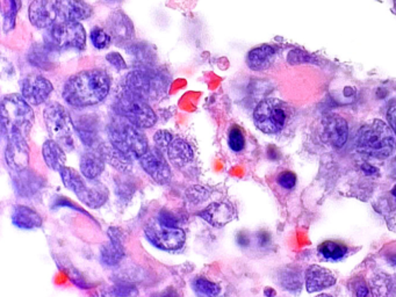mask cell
<instances>
[{"instance_id":"1","label":"cell","mask_w":396,"mask_h":297,"mask_svg":"<svg viewBox=\"0 0 396 297\" xmlns=\"http://www.w3.org/2000/svg\"><path fill=\"white\" fill-rule=\"evenodd\" d=\"M111 84L112 80L105 70H83L66 80L63 99L76 108L96 106L109 96Z\"/></svg>"},{"instance_id":"2","label":"cell","mask_w":396,"mask_h":297,"mask_svg":"<svg viewBox=\"0 0 396 297\" xmlns=\"http://www.w3.org/2000/svg\"><path fill=\"white\" fill-rule=\"evenodd\" d=\"M357 150L360 153L376 159H386L396 148L393 129L381 120H373L360 128L356 139Z\"/></svg>"},{"instance_id":"3","label":"cell","mask_w":396,"mask_h":297,"mask_svg":"<svg viewBox=\"0 0 396 297\" xmlns=\"http://www.w3.org/2000/svg\"><path fill=\"white\" fill-rule=\"evenodd\" d=\"M35 122L32 105L18 93L5 96L1 101V129L4 136L21 135L27 137Z\"/></svg>"},{"instance_id":"4","label":"cell","mask_w":396,"mask_h":297,"mask_svg":"<svg viewBox=\"0 0 396 297\" xmlns=\"http://www.w3.org/2000/svg\"><path fill=\"white\" fill-rule=\"evenodd\" d=\"M58 173L63 185L75 193L82 203L92 209H98L105 205L109 191L103 182H98L97 179H87L68 166L62 168Z\"/></svg>"},{"instance_id":"5","label":"cell","mask_w":396,"mask_h":297,"mask_svg":"<svg viewBox=\"0 0 396 297\" xmlns=\"http://www.w3.org/2000/svg\"><path fill=\"white\" fill-rule=\"evenodd\" d=\"M109 139L132 158H140L149 148L148 139L142 129L116 115L107 127Z\"/></svg>"},{"instance_id":"6","label":"cell","mask_w":396,"mask_h":297,"mask_svg":"<svg viewBox=\"0 0 396 297\" xmlns=\"http://www.w3.org/2000/svg\"><path fill=\"white\" fill-rule=\"evenodd\" d=\"M166 73L152 69L151 65H142L134 69L125 77L123 89L142 96L143 99H157L168 89Z\"/></svg>"},{"instance_id":"7","label":"cell","mask_w":396,"mask_h":297,"mask_svg":"<svg viewBox=\"0 0 396 297\" xmlns=\"http://www.w3.org/2000/svg\"><path fill=\"white\" fill-rule=\"evenodd\" d=\"M116 115L121 116L134 126L141 129L152 128L157 122L154 109L142 96L123 89L113 106Z\"/></svg>"},{"instance_id":"8","label":"cell","mask_w":396,"mask_h":297,"mask_svg":"<svg viewBox=\"0 0 396 297\" xmlns=\"http://www.w3.org/2000/svg\"><path fill=\"white\" fill-rule=\"evenodd\" d=\"M290 118L287 103L274 98L261 100L254 110V126L264 134L274 135L284 130Z\"/></svg>"},{"instance_id":"9","label":"cell","mask_w":396,"mask_h":297,"mask_svg":"<svg viewBox=\"0 0 396 297\" xmlns=\"http://www.w3.org/2000/svg\"><path fill=\"white\" fill-rule=\"evenodd\" d=\"M43 120L50 137L66 150H73L75 125L66 107L56 101L48 103L43 110Z\"/></svg>"},{"instance_id":"10","label":"cell","mask_w":396,"mask_h":297,"mask_svg":"<svg viewBox=\"0 0 396 297\" xmlns=\"http://www.w3.org/2000/svg\"><path fill=\"white\" fill-rule=\"evenodd\" d=\"M49 43L55 49H85V28L80 23L57 21L50 27Z\"/></svg>"},{"instance_id":"11","label":"cell","mask_w":396,"mask_h":297,"mask_svg":"<svg viewBox=\"0 0 396 297\" xmlns=\"http://www.w3.org/2000/svg\"><path fill=\"white\" fill-rule=\"evenodd\" d=\"M144 234L150 244L163 251H177L184 246L186 234L182 229L170 228L157 223H150L144 228Z\"/></svg>"},{"instance_id":"12","label":"cell","mask_w":396,"mask_h":297,"mask_svg":"<svg viewBox=\"0 0 396 297\" xmlns=\"http://www.w3.org/2000/svg\"><path fill=\"white\" fill-rule=\"evenodd\" d=\"M139 160L142 169L156 184L166 186L171 182V168L166 160V156L159 148H149Z\"/></svg>"},{"instance_id":"13","label":"cell","mask_w":396,"mask_h":297,"mask_svg":"<svg viewBox=\"0 0 396 297\" xmlns=\"http://www.w3.org/2000/svg\"><path fill=\"white\" fill-rule=\"evenodd\" d=\"M106 30L111 34L116 46H129L135 39V30L130 18L121 10H116L109 14L106 20Z\"/></svg>"},{"instance_id":"14","label":"cell","mask_w":396,"mask_h":297,"mask_svg":"<svg viewBox=\"0 0 396 297\" xmlns=\"http://www.w3.org/2000/svg\"><path fill=\"white\" fill-rule=\"evenodd\" d=\"M21 96L32 106H40L49 99L54 86L49 80L40 75H28L20 83Z\"/></svg>"},{"instance_id":"15","label":"cell","mask_w":396,"mask_h":297,"mask_svg":"<svg viewBox=\"0 0 396 297\" xmlns=\"http://www.w3.org/2000/svg\"><path fill=\"white\" fill-rule=\"evenodd\" d=\"M26 139L21 135L7 137L5 162L11 170L21 172L30 166V150Z\"/></svg>"},{"instance_id":"16","label":"cell","mask_w":396,"mask_h":297,"mask_svg":"<svg viewBox=\"0 0 396 297\" xmlns=\"http://www.w3.org/2000/svg\"><path fill=\"white\" fill-rule=\"evenodd\" d=\"M28 19L37 30H47L58 21L55 1L33 0L28 7Z\"/></svg>"},{"instance_id":"17","label":"cell","mask_w":396,"mask_h":297,"mask_svg":"<svg viewBox=\"0 0 396 297\" xmlns=\"http://www.w3.org/2000/svg\"><path fill=\"white\" fill-rule=\"evenodd\" d=\"M58 20L80 21L89 19L93 13L91 5L85 3L84 0H55Z\"/></svg>"},{"instance_id":"18","label":"cell","mask_w":396,"mask_h":297,"mask_svg":"<svg viewBox=\"0 0 396 297\" xmlns=\"http://www.w3.org/2000/svg\"><path fill=\"white\" fill-rule=\"evenodd\" d=\"M199 216L211 227L222 228L230 223L236 216L234 206L229 202H213L199 213Z\"/></svg>"},{"instance_id":"19","label":"cell","mask_w":396,"mask_h":297,"mask_svg":"<svg viewBox=\"0 0 396 297\" xmlns=\"http://www.w3.org/2000/svg\"><path fill=\"white\" fill-rule=\"evenodd\" d=\"M109 241L104 245L100 253V259L107 267L119 265L125 257L123 234L119 229L111 228L109 230Z\"/></svg>"},{"instance_id":"20","label":"cell","mask_w":396,"mask_h":297,"mask_svg":"<svg viewBox=\"0 0 396 297\" xmlns=\"http://www.w3.org/2000/svg\"><path fill=\"white\" fill-rule=\"evenodd\" d=\"M323 128L324 135L331 146L336 148H343L349 134L347 120L337 114H331L324 118Z\"/></svg>"},{"instance_id":"21","label":"cell","mask_w":396,"mask_h":297,"mask_svg":"<svg viewBox=\"0 0 396 297\" xmlns=\"http://www.w3.org/2000/svg\"><path fill=\"white\" fill-rule=\"evenodd\" d=\"M166 156L168 162L171 163L175 169H184L194 160L193 148L182 137H175L172 139L166 150Z\"/></svg>"},{"instance_id":"22","label":"cell","mask_w":396,"mask_h":297,"mask_svg":"<svg viewBox=\"0 0 396 297\" xmlns=\"http://www.w3.org/2000/svg\"><path fill=\"white\" fill-rule=\"evenodd\" d=\"M100 152L105 159L106 164L112 166L113 169L121 173H128L132 169V158L123 150L114 146L111 141L101 143L99 146Z\"/></svg>"},{"instance_id":"23","label":"cell","mask_w":396,"mask_h":297,"mask_svg":"<svg viewBox=\"0 0 396 297\" xmlns=\"http://www.w3.org/2000/svg\"><path fill=\"white\" fill-rule=\"evenodd\" d=\"M336 284V277L327 268L313 265L306 272V287L308 293H316Z\"/></svg>"},{"instance_id":"24","label":"cell","mask_w":396,"mask_h":297,"mask_svg":"<svg viewBox=\"0 0 396 297\" xmlns=\"http://www.w3.org/2000/svg\"><path fill=\"white\" fill-rule=\"evenodd\" d=\"M276 57H277V49L268 44H263L251 49L247 55L245 62L249 69L252 71H264L271 68Z\"/></svg>"},{"instance_id":"25","label":"cell","mask_w":396,"mask_h":297,"mask_svg":"<svg viewBox=\"0 0 396 297\" xmlns=\"http://www.w3.org/2000/svg\"><path fill=\"white\" fill-rule=\"evenodd\" d=\"M105 159H104L99 148H91L86 151L80 158V173L87 179L98 178L105 170Z\"/></svg>"},{"instance_id":"26","label":"cell","mask_w":396,"mask_h":297,"mask_svg":"<svg viewBox=\"0 0 396 297\" xmlns=\"http://www.w3.org/2000/svg\"><path fill=\"white\" fill-rule=\"evenodd\" d=\"M12 223L23 230H34L42 227V217L39 213L27 206H16L11 216Z\"/></svg>"},{"instance_id":"27","label":"cell","mask_w":396,"mask_h":297,"mask_svg":"<svg viewBox=\"0 0 396 297\" xmlns=\"http://www.w3.org/2000/svg\"><path fill=\"white\" fill-rule=\"evenodd\" d=\"M43 160L54 171L60 172L66 166V155L64 148L55 139H47L42 146Z\"/></svg>"},{"instance_id":"28","label":"cell","mask_w":396,"mask_h":297,"mask_svg":"<svg viewBox=\"0 0 396 297\" xmlns=\"http://www.w3.org/2000/svg\"><path fill=\"white\" fill-rule=\"evenodd\" d=\"M317 251L320 253L321 257L327 261H340L347 257V250L345 245L338 241H323L322 244L318 245Z\"/></svg>"},{"instance_id":"29","label":"cell","mask_w":396,"mask_h":297,"mask_svg":"<svg viewBox=\"0 0 396 297\" xmlns=\"http://www.w3.org/2000/svg\"><path fill=\"white\" fill-rule=\"evenodd\" d=\"M75 130L80 136V139L85 143L86 146H91L97 141V127L92 120L87 116H84V119H78L73 121Z\"/></svg>"},{"instance_id":"30","label":"cell","mask_w":396,"mask_h":297,"mask_svg":"<svg viewBox=\"0 0 396 297\" xmlns=\"http://www.w3.org/2000/svg\"><path fill=\"white\" fill-rule=\"evenodd\" d=\"M191 286L195 294L200 295V296H216L221 291V288L218 284H215L206 277H194L192 280Z\"/></svg>"},{"instance_id":"31","label":"cell","mask_w":396,"mask_h":297,"mask_svg":"<svg viewBox=\"0 0 396 297\" xmlns=\"http://www.w3.org/2000/svg\"><path fill=\"white\" fill-rule=\"evenodd\" d=\"M89 39H91L93 46L98 50L107 49L113 42L112 37L107 30L98 26L93 27L89 33Z\"/></svg>"},{"instance_id":"32","label":"cell","mask_w":396,"mask_h":297,"mask_svg":"<svg viewBox=\"0 0 396 297\" xmlns=\"http://www.w3.org/2000/svg\"><path fill=\"white\" fill-rule=\"evenodd\" d=\"M228 146L231 151L234 152H242L245 150V136L241 127L234 125L229 129Z\"/></svg>"},{"instance_id":"33","label":"cell","mask_w":396,"mask_h":297,"mask_svg":"<svg viewBox=\"0 0 396 297\" xmlns=\"http://www.w3.org/2000/svg\"><path fill=\"white\" fill-rule=\"evenodd\" d=\"M372 294L374 296H383L392 289V279L388 275L379 274L372 279Z\"/></svg>"},{"instance_id":"34","label":"cell","mask_w":396,"mask_h":297,"mask_svg":"<svg viewBox=\"0 0 396 297\" xmlns=\"http://www.w3.org/2000/svg\"><path fill=\"white\" fill-rule=\"evenodd\" d=\"M280 284L288 291H294L301 287V277L295 270H286L280 275Z\"/></svg>"},{"instance_id":"35","label":"cell","mask_w":396,"mask_h":297,"mask_svg":"<svg viewBox=\"0 0 396 297\" xmlns=\"http://www.w3.org/2000/svg\"><path fill=\"white\" fill-rule=\"evenodd\" d=\"M185 195L188 201L193 205H198V203H202L209 198V189L202 187V186H192L191 189H187Z\"/></svg>"},{"instance_id":"36","label":"cell","mask_w":396,"mask_h":297,"mask_svg":"<svg viewBox=\"0 0 396 297\" xmlns=\"http://www.w3.org/2000/svg\"><path fill=\"white\" fill-rule=\"evenodd\" d=\"M173 139L175 137L168 130H159L154 135V143H155L156 148H159L166 155V150H168V146Z\"/></svg>"},{"instance_id":"37","label":"cell","mask_w":396,"mask_h":297,"mask_svg":"<svg viewBox=\"0 0 396 297\" xmlns=\"http://www.w3.org/2000/svg\"><path fill=\"white\" fill-rule=\"evenodd\" d=\"M277 182L283 189L291 191L297 185V175L291 171L281 172L280 175H278Z\"/></svg>"},{"instance_id":"38","label":"cell","mask_w":396,"mask_h":297,"mask_svg":"<svg viewBox=\"0 0 396 297\" xmlns=\"http://www.w3.org/2000/svg\"><path fill=\"white\" fill-rule=\"evenodd\" d=\"M157 221H159L161 225L170 227V228H179L178 217H177L175 214H172L171 212H168L166 209H163V210L159 212Z\"/></svg>"},{"instance_id":"39","label":"cell","mask_w":396,"mask_h":297,"mask_svg":"<svg viewBox=\"0 0 396 297\" xmlns=\"http://www.w3.org/2000/svg\"><path fill=\"white\" fill-rule=\"evenodd\" d=\"M112 293L118 296H130V295H137V289L132 284L121 282L113 287Z\"/></svg>"},{"instance_id":"40","label":"cell","mask_w":396,"mask_h":297,"mask_svg":"<svg viewBox=\"0 0 396 297\" xmlns=\"http://www.w3.org/2000/svg\"><path fill=\"white\" fill-rule=\"evenodd\" d=\"M313 60L311 55L301 50H292L291 53H288V62L291 64L307 63V62H313Z\"/></svg>"},{"instance_id":"41","label":"cell","mask_w":396,"mask_h":297,"mask_svg":"<svg viewBox=\"0 0 396 297\" xmlns=\"http://www.w3.org/2000/svg\"><path fill=\"white\" fill-rule=\"evenodd\" d=\"M106 61L109 62L111 65L114 66L116 70L127 69V63L123 60V57L119 53H109L106 55Z\"/></svg>"},{"instance_id":"42","label":"cell","mask_w":396,"mask_h":297,"mask_svg":"<svg viewBox=\"0 0 396 297\" xmlns=\"http://www.w3.org/2000/svg\"><path fill=\"white\" fill-rule=\"evenodd\" d=\"M352 289H354V294L357 296H367L369 295V287H367L366 282L360 277L352 282Z\"/></svg>"},{"instance_id":"43","label":"cell","mask_w":396,"mask_h":297,"mask_svg":"<svg viewBox=\"0 0 396 297\" xmlns=\"http://www.w3.org/2000/svg\"><path fill=\"white\" fill-rule=\"evenodd\" d=\"M256 239H257V244L259 248H268V245L271 244V234L266 232H257Z\"/></svg>"},{"instance_id":"44","label":"cell","mask_w":396,"mask_h":297,"mask_svg":"<svg viewBox=\"0 0 396 297\" xmlns=\"http://www.w3.org/2000/svg\"><path fill=\"white\" fill-rule=\"evenodd\" d=\"M387 120L396 136V103L390 105V108L387 110Z\"/></svg>"},{"instance_id":"45","label":"cell","mask_w":396,"mask_h":297,"mask_svg":"<svg viewBox=\"0 0 396 297\" xmlns=\"http://www.w3.org/2000/svg\"><path fill=\"white\" fill-rule=\"evenodd\" d=\"M236 241L237 244L241 246V248H248L250 245V237L249 234H245V232H240V234L236 236Z\"/></svg>"},{"instance_id":"46","label":"cell","mask_w":396,"mask_h":297,"mask_svg":"<svg viewBox=\"0 0 396 297\" xmlns=\"http://www.w3.org/2000/svg\"><path fill=\"white\" fill-rule=\"evenodd\" d=\"M361 169L363 171L365 172V175H373L376 173H378V170L374 168V166L370 165L369 163H365L363 166H361Z\"/></svg>"},{"instance_id":"47","label":"cell","mask_w":396,"mask_h":297,"mask_svg":"<svg viewBox=\"0 0 396 297\" xmlns=\"http://www.w3.org/2000/svg\"><path fill=\"white\" fill-rule=\"evenodd\" d=\"M268 158L270 159H278L277 148H273V146H271V148H268Z\"/></svg>"},{"instance_id":"48","label":"cell","mask_w":396,"mask_h":297,"mask_svg":"<svg viewBox=\"0 0 396 297\" xmlns=\"http://www.w3.org/2000/svg\"><path fill=\"white\" fill-rule=\"evenodd\" d=\"M390 171H392V175H394V178H396V156L394 157L392 163H390Z\"/></svg>"},{"instance_id":"49","label":"cell","mask_w":396,"mask_h":297,"mask_svg":"<svg viewBox=\"0 0 396 297\" xmlns=\"http://www.w3.org/2000/svg\"><path fill=\"white\" fill-rule=\"evenodd\" d=\"M265 295H276V291H270V289H266V291H265Z\"/></svg>"},{"instance_id":"50","label":"cell","mask_w":396,"mask_h":297,"mask_svg":"<svg viewBox=\"0 0 396 297\" xmlns=\"http://www.w3.org/2000/svg\"><path fill=\"white\" fill-rule=\"evenodd\" d=\"M392 194H393L394 198H395L396 200V186L395 187H394L393 191H392Z\"/></svg>"},{"instance_id":"51","label":"cell","mask_w":396,"mask_h":297,"mask_svg":"<svg viewBox=\"0 0 396 297\" xmlns=\"http://www.w3.org/2000/svg\"><path fill=\"white\" fill-rule=\"evenodd\" d=\"M107 1H114V0H107Z\"/></svg>"}]
</instances>
